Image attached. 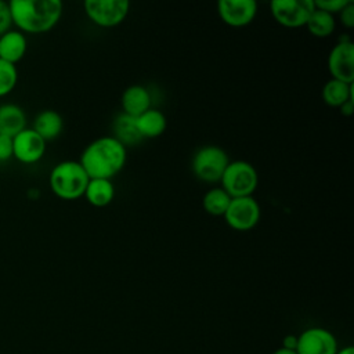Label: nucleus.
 Returning <instances> with one entry per match:
<instances>
[{
    "label": "nucleus",
    "mask_w": 354,
    "mask_h": 354,
    "mask_svg": "<svg viewBox=\"0 0 354 354\" xmlns=\"http://www.w3.org/2000/svg\"><path fill=\"white\" fill-rule=\"evenodd\" d=\"M28 50V40L26 36L17 30H7L0 36V59L17 65Z\"/></svg>",
    "instance_id": "ddd939ff"
},
{
    "label": "nucleus",
    "mask_w": 354,
    "mask_h": 354,
    "mask_svg": "<svg viewBox=\"0 0 354 354\" xmlns=\"http://www.w3.org/2000/svg\"><path fill=\"white\" fill-rule=\"evenodd\" d=\"M18 71L17 66L0 59V97L8 95L17 86Z\"/></svg>",
    "instance_id": "5701e85b"
},
{
    "label": "nucleus",
    "mask_w": 354,
    "mask_h": 354,
    "mask_svg": "<svg viewBox=\"0 0 354 354\" xmlns=\"http://www.w3.org/2000/svg\"><path fill=\"white\" fill-rule=\"evenodd\" d=\"M231 196L221 188H210L202 199L203 203V209L212 214V216H224L230 202H231Z\"/></svg>",
    "instance_id": "4be33fe9"
},
{
    "label": "nucleus",
    "mask_w": 354,
    "mask_h": 354,
    "mask_svg": "<svg viewBox=\"0 0 354 354\" xmlns=\"http://www.w3.org/2000/svg\"><path fill=\"white\" fill-rule=\"evenodd\" d=\"M88 180L87 173L76 160H64L57 163L48 176L51 191L58 198L66 201L83 196Z\"/></svg>",
    "instance_id": "7ed1b4c3"
},
{
    "label": "nucleus",
    "mask_w": 354,
    "mask_h": 354,
    "mask_svg": "<svg viewBox=\"0 0 354 354\" xmlns=\"http://www.w3.org/2000/svg\"><path fill=\"white\" fill-rule=\"evenodd\" d=\"M336 354H354V348H353V346H346L343 348H339L336 351Z\"/></svg>",
    "instance_id": "c756f323"
},
{
    "label": "nucleus",
    "mask_w": 354,
    "mask_h": 354,
    "mask_svg": "<svg viewBox=\"0 0 354 354\" xmlns=\"http://www.w3.org/2000/svg\"><path fill=\"white\" fill-rule=\"evenodd\" d=\"M340 111H342L343 115H351V112H353V100L347 101L344 105H342Z\"/></svg>",
    "instance_id": "c85d7f7f"
},
{
    "label": "nucleus",
    "mask_w": 354,
    "mask_h": 354,
    "mask_svg": "<svg viewBox=\"0 0 354 354\" xmlns=\"http://www.w3.org/2000/svg\"><path fill=\"white\" fill-rule=\"evenodd\" d=\"M12 158V137L0 134V162H7Z\"/></svg>",
    "instance_id": "a878e982"
},
{
    "label": "nucleus",
    "mask_w": 354,
    "mask_h": 354,
    "mask_svg": "<svg viewBox=\"0 0 354 354\" xmlns=\"http://www.w3.org/2000/svg\"><path fill=\"white\" fill-rule=\"evenodd\" d=\"M228 163V155L223 148L217 145H205L199 148L192 158V171L205 183H217Z\"/></svg>",
    "instance_id": "39448f33"
},
{
    "label": "nucleus",
    "mask_w": 354,
    "mask_h": 354,
    "mask_svg": "<svg viewBox=\"0 0 354 354\" xmlns=\"http://www.w3.org/2000/svg\"><path fill=\"white\" fill-rule=\"evenodd\" d=\"M296 344H297V336L296 335H288L282 340V347L283 348L296 350Z\"/></svg>",
    "instance_id": "cd10ccee"
},
{
    "label": "nucleus",
    "mask_w": 354,
    "mask_h": 354,
    "mask_svg": "<svg viewBox=\"0 0 354 354\" xmlns=\"http://www.w3.org/2000/svg\"><path fill=\"white\" fill-rule=\"evenodd\" d=\"M136 119V126L138 129V133L141 134L142 138H153L160 136L167 126L166 116L163 112L155 108H149L140 116L134 118Z\"/></svg>",
    "instance_id": "f3484780"
},
{
    "label": "nucleus",
    "mask_w": 354,
    "mask_h": 354,
    "mask_svg": "<svg viewBox=\"0 0 354 354\" xmlns=\"http://www.w3.org/2000/svg\"><path fill=\"white\" fill-rule=\"evenodd\" d=\"M12 25L11 21V12H10V6L7 1L0 0V36L10 30Z\"/></svg>",
    "instance_id": "393cba45"
},
{
    "label": "nucleus",
    "mask_w": 354,
    "mask_h": 354,
    "mask_svg": "<svg viewBox=\"0 0 354 354\" xmlns=\"http://www.w3.org/2000/svg\"><path fill=\"white\" fill-rule=\"evenodd\" d=\"M322 98L329 106L340 108L353 100V84L332 77L322 87Z\"/></svg>",
    "instance_id": "6ab92c4d"
},
{
    "label": "nucleus",
    "mask_w": 354,
    "mask_h": 354,
    "mask_svg": "<svg viewBox=\"0 0 354 354\" xmlns=\"http://www.w3.org/2000/svg\"><path fill=\"white\" fill-rule=\"evenodd\" d=\"M113 133H115L113 137L119 142H122L124 147L137 144L142 140V137L138 133V129L136 126V119L123 112L119 116H116V119L113 122Z\"/></svg>",
    "instance_id": "aec40b11"
},
{
    "label": "nucleus",
    "mask_w": 354,
    "mask_h": 354,
    "mask_svg": "<svg viewBox=\"0 0 354 354\" xmlns=\"http://www.w3.org/2000/svg\"><path fill=\"white\" fill-rule=\"evenodd\" d=\"M83 7L91 22L101 28H113L124 21L130 3L127 0H86Z\"/></svg>",
    "instance_id": "423d86ee"
},
{
    "label": "nucleus",
    "mask_w": 354,
    "mask_h": 354,
    "mask_svg": "<svg viewBox=\"0 0 354 354\" xmlns=\"http://www.w3.org/2000/svg\"><path fill=\"white\" fill-rule=\"evenodd\" d=\"M123 113L137 118L151 108V95L144 86H129L122 94Z\"/></svg>",
    "instance_id": "4468645a"
},
{
    "label": "nucleus",
    "mask_w": 354,
    "mask_h": 354,
    "mask_svg": "<svg viewBox=\"0 0 354 354\" xmlns=\"http://www.w3.org/2000/svg\"><path fill=\"white\" fill-rule=\"evenodd\" d=\"M26 129L25 111L17 104L0 105V134L14 137Z\"/></svg>",
    "instance_id": "2eb2a0df"
},
{
    "label": "nucleus",
    "mask_w": 354,
    "mask_h": 354,
    "mask_svg": "<svg viewBox=\"0 0 354 354\" xmlns=\"http://www.w3.org/2000/svg\"><path fill=\"white\" fill-rule=\"evenodd\" d=\"M272 354H297L295 350H289V348H283V347H279L277 348L275 351H272Z\"/></svg>",
    "instance_id": "7c9ffc66"
},
{
    "label": "nucleus",
    "mask_w": 354,
    "mask_h": 354,
    "mask_svg": "<svg viewBox=\"0 0 354 354\" xmlns=\"http://www.w3.org/2000/svg\"><path fill=\"white\" fill-rule=\"evenodd\" d=\"M260 206L253 196L232 198L225 213V223L236 231H248L260 220Z\"/></svg>",
    "instance_id": "6e6552de"
},
{
    "label": "nucleus",
    "mask_w": 354,
    "mask_h": 354,
    "mask_svg": "<svg viewBox=\"0 0 354 354\" xmlns=\"http://www.w3.org/2000/svg\"><path fill=\"white\" fill-rule=\"evenodd\" d=\"M221 188L231 196H252L259 184L254 166L246 160L230 162L220 178Z\"/></svg>",
    "instance_id": "20e7f679"
},
{
    "label": "nucleus",
    "mask_w": 354,
    "mask_h": 354,
    "mask_svg": "<svg viewBox=\"0 0 354 354\" xmlns=\"http://www.w3.org/2000/svg\"><path fill=\"white\" fill-rule=\"evenodd\" d=\"M337 350V340L330 330L322 326H311L297 336L295 351L297 354H336Z\"/></svg>",
    "instance_id": "1a4fd4ad"
},
{
    "label": "nucleus",
    "mask_w": 354,
    "mask_h": 354,
    "mask_svg": "<svg viewBox=\"0 0 354 354\" xmlns=\"http://www.w3.org/2000/svg\"><path fill=\"white\" fill-rule=\"evenodd\" d=\"M340 21L344 26L353 28L354 26V3L350 0L348 4L339 12Z\"/></svg>",
    "instance_id": "bb28decb"
},
{
    "label": "nucleus",
    "mask_w": 354,
    "mask_h": 354,
    "mask_svg": "<svg viewBox=\"0 0 354 354\" xmlns=\"http://www.w3.org/2000/svg\"><path fill=\"white\" fill-rule=\"evenodd\" d=\"M348 1L350 0H315L314 6H315V8L324 10L333 15L335 12L339 14L348 4Z\"/></svg>",
    "instance_id": "b1692460"
},
{
    "label": "nucleus",
    "mask_w": 354,
    "mask_h": 354,
    "mask_svg": "<svg viewBox=\"0 0 354 354\" xmlns=\"http://www.w3.org/2000/svg\"><path fill=\"white\" fill-rule=\"evenodd\" d=\"M270 10L274 19L286 28L306 26L315 10L314 0H272Z\"/></svg>",
    "instance_id": "0eeeda50"
},
{
    "label": "nucleus",
    "mask_w": 354,
    "mask_h": 354,
    "mask_svg": "<svg viewBox=\"0 0 354 354\" xmlns=\"http://www.w3.org/2000/svg\"><path fill=\"white\" fill-rule=\"evenodd\" d=\"M83 195L93 206L104 207L112 202L115 187L108 178H90Z\"/></svg>",
    "instance_id": "a211bd4d"
},
{
    "label": "nucleus",
    "mask_w": 354,
    "mask_h": 354,
    "mask_svg": "<svg viewBox=\"0 0 354 354\" xmlns=\"http://www.w3.org/2000/svg\"><path fill=\"white\" fill-rule=\"evenodd\" d=\"M8 6L12 24L24 35L48 32L62 15L59 0H11Z\"/></svg>",
    "instance_id": "f03ea898"
},
{
    "label": "nucleus",
    "mask_w": 354,
    "mask_h": 354,
    "mask_svg": "<svg viewBox=\"0 0 354 354\" xmlns=\"http://www.w3.org/2000/svg\"><path fill=\"white\" fill-rule=\"evenodd\" d=\"M328 69L333 79L353 84L354 82V44L348 39L337 41L328 55Z\"/></svg>",
    "instance_id": "9d476101"
},
{
    "label": "nucleus",
    "mask_w": 354,
    "mask_h": 354,
    "mask_svg": "<svg viewBox=\"0 0 354 354\" xmlns=\"http://www.w3.org/2000/svg\"><path fill=\"white\" fill-rule=\"evenodd\" d=\"M217 12L224 24L232 28H242L254 19L257 3L254 0H220Z\"/></svg>",
    "instance_id": "f8f14e48"
},
{
    "label": "nucleus",
    "mask_w": 354,
    "mask_h": 354,
    "mask_svg": "<svg viewBox=\"0 0 354 354\" xmlns=\"http://www.w3.org/2000/svg\"><path fill=\"white\" fill-rule=\"evenodd\" d=\"M335 26H336L335 17L324 10H319V8H315L311 12V15L306 24V28L308 29V32L317 37L329 36L335 30Z\"/></svg>",
    "instance_id": "412c9836"
},
{
    "label": "nucleus",
    "mask_w": 354,
    "mask_h": 354,
    "mask_svg": "<svg viewBox=\"0 0 354 354\" xmlns=\"http://www.w3.org/2000/svg\"><path fill=\"white\" fill-rule=\"evenodd\" d=\"M32 129L44 141L54 140L61 134V131L64 129V120H62V116L57 111L44 109L36 115Z\"/></svg>",
    "instance_id": "dca6fc26"
},
{
    "label": "nucleus",
    "mask_w": 354,
    "mask_h": 354,
    "mask_svg": "<svg viewBox=\"0 0 354 354\" xmlns=\"http://www.w3.org/2000/svg\"><path fill=\"white\" fill-rule=\"evenodd\" d=\"M44 152L46 141L32 127H26L12 137V158L24 165L39 162Z\"/></svg>",
    "instance_id": "9b49d317"
},
{
    "label": "nucleus",
    "mask_w": 354,
    "mask_h": 354,
    "mask_svg": "<svg viewBox=\"0 0 354 354\" xmlns=\"http://www.w3.org/2000/svg\"><path fill=\"white\" fill-rule=\"evenodd\" d=\"M126 147L113 136L91 141L82 152L79 163L88 178H108L118 174L126 163Z\"/></svg>",
    "instance_id": "f257e3e1"
}]
</instances>
